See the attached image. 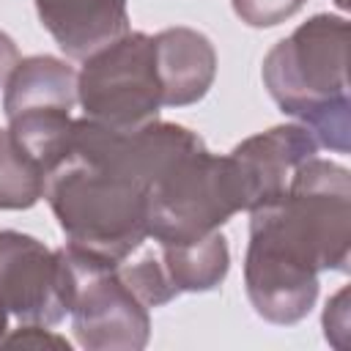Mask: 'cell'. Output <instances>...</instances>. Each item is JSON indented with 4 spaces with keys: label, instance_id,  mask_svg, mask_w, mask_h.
<instances>
[{
    "label": "cell",
    "instance_id": "obj_1",
    "mask_svg": "<svg viewBox=\"0 0 351 351\" xmlns=\"http://www.w3.org/2000/svg\"><path fill=\"white\" fill-rule=\"evenodd\" d=\"M200 143L197 132L159 118L129 132L74 118L66 156L44 184L66 247L110 266L129 261L148 239L154 184Z\"/></svg>",
    "mask_w": 351,
    "mask_h": 351
},
{
    "label": "cell",
    "instance_id": "obj_2",
    "mask_svg": "<svg viewBox=\"0 0 351 351\" xmlns=\"http://www.w3.org/2000/svg\"><path fill=\"white\" fill-rule=\"evenodd\" d=\"M348 258L351 173L315 154L280 197L250 211L247 299L269 324H299L318 299V274L348 271Z\"/></svg>",
    "mask_w": 351,
    "mask_h": 351
},
{
    "label": "cell",
    "instance_id": "obj_3",
    "mask_svg": "<svg viewBox=\"0 0 351 351\" xmlns=\"http://www.w3.org/2000/svg\"><path fill=\"white\" fill-rule=\"evenodd\" d=\"M263 85L274 104L296 118L318 145L351 151L348 19L315 14L263 58Z\"/></svg>",
    "mask_w": 351,
    "mask_h": 351
},
{
    "label": "cell",
    "instance_id": "obj_4",
    "mask_svg": "<svg viewBox=\"0 0 351 351\" xmlns=\"http://www.w3.org/2000/svg\"><path fill=\"white\" fill-rule=\"evenodd\" d=\"M247 211V192L230 154L217 156L203 143L181 154L154 184L148 239L156 244L197 241Z\"/></svg>",
    "mask_w": 351,
    "mask_h": 351
},
{
    "label": "cell",
    "instance_id": "obj_5",
    "mask_svg": "<svg viewBox=\"0 0 351 351\" xmlns=\"http://www.w3.org/2000/svg\"><path fill=\"white\" fill-rule=\"evenodd\" d=\"M77 101L85 118L121 132L156 121L165 104L154 66V36L129 30L88 55L77 74Z\"/></svg>",
    "mask_w": 351,
    "mask_h": 351
},
{
    "label": "cell",
    "instance_id": "obj_6",
    "mask_svg": "<svg viewBox=\"0 0 351 351\" xmlns=\"http://www.w3.org/2000/svg\"><path fill=\"white\" fill-rule=\"evenodd\" d=\"M69 277V315L74 337L88 351H140L151 337L148 307L126 285L118 266L93 261L71 247H60Z\"/></svg>",
    "mask_w": 351,
    "mask_h": 351
},
{
    "label": "cell",
    "instance_id": "obj_7",
    "mask_svg": "<svg viewBox=\"0 0 351 351\" xmlns=\"http://www.w3.org/2000/svg\"><path fill=\"white\" fill-rule=\"evenodd\" d=\"M71 277L63 250L44 241L0 230V302L19 324L55 326L69 315Z\"/></svg>",
    "mask_w": 351,
    "mask_h": 351
},
{
    "label": "cell",
    "instance_id": "obj_8",
    "mask_svg": "<svg viewBox=\"0 0 351 351\" xmlns=\"http://www.w3.org/2000/svg\"><path fill=\"white\" fill-rule=\"evenodd\" d=\"M315 154L318 143L302 123H280L241 140L230 151V159L236 162L247 192V211L280 197L293 170Z\"/></svg>",
    "mask_w": 351,
    "mask_h": 351
},
{
    "label": "cell",
    "instance_id": "obj_9",
    "mask_svg": "<svg viewBox=\"0 0 351 351\" xmlns=\"http://www.w3.org/2000/svg\"><path fill=\"white\" fill-rule=\"evenodd\" d=\"M154 66L165 107L200 101L217 77V52L208 36L192 27H167L154 36Z\"/></svg>",
    "mask_w": 351,
    "mask_h": 351
},
{
    "label": "cell",
    "instance_id": "obj_10",
    "mask_svg": "<svg viewBox=\"0 0 351 351\" xmlns=\"http://www.w3.org/2000/svg\"><path fill=\"white\" fill-rule=\"evenodd\" d=\"M41 25L77 60L129 33L126 0H36Z\"/></svg>",
    "mask_w": 351,
    "mask_h": 351
},
{
    "label": "cell",
    "instance_id": "obj_11",
    "mask_svg": "<svg viewBox=\"0 0 351 351\" xmlns=\"http://www.w3.org/2000/svg\"><path fill=\"white\" fill-rule=\"evenodd\" d=\"M5 118L25 112H71L77 104V71L52 55H30L16 63L3 88Z\"/></svg>",
    "mask_w": 351,
    "mask_h": 351
},
{
    "label": "cell",
    "instance_id": "obj_12",
    "mask_svg": "<svg viewBox=\"0 0 351 351\" xmlns=\"http://www.w3.org/2000/svg\"><path fill=\"white\" fill-rule=\"evenodd\" d=\"M162 269L176 293H203L222 285L230 269L228 241L219 230L184 244H156Z\"/></svg>",
    "mask_w": 351,
    "mask_h": 351
},
{
    "label": "cell",
    "instance_id": "obj_13",
    "mask_svg": "<svg viewBox=\"0 0 351 351\" xmlns=\"http://www.w3.org/2000/svg\"><path fill=\"white\" fill-rule=\"evenodd\" d=\"M47 176L16 145L8 129H0V208L22 211L44 197Z\"/></svg>",
    "mask_w": 351,
    "mask_h": 351
},
{
    "label": "cell",
    "instance_id": "obj_14",
    "mask_svg": "<svg viewBox=\"0 0 351 351\" xmlns=\"http://www.w3.org/2000/svg\"><path fill=\"white\" fill-rule=\"evenodd\" d=\"M118 271H121V277L126 280V285L137 293V299L148 310L151 307H162V304H167V302H173L178 296L176 288L170 285V280H167V274H165L162 261H159L156 252H148V255H143L134 263L123 261L118 266Z\"/></svg>",
    "mask_w": 351,
    "mask_h": 351
},
{
    "label": "cell",
    "instance_id": "obj_15",
    "mask_svg": "<svg viewBox=\"0 0 351 351\" xmlns=\"http://www.w3.org/2000/svg\"><path fill=\"white\" fill-rule=\"evenodd\" d=\"M307 0H230L233 14L250 27H274L304 8Z\"/></svg>",
    "mask_w": 351,
    "mask_h": 351
},
{
    "label": "cell",
    "instance_id": "obj_16",
    "mask_svg": "<svg viewBox=\"0 0 351 351\" xmlns=\"http://www.w3.org/2000/svg\"><path fill=\"white\" fill-rule=\"evenodd\" d=\"M324 335L335 348L348 346V288H340L324 310Z\"/></svg>",
    "mask_w": 351,
    "mask_h": 351
},
{
    "label": "cell",
    "instance_id": "obj_17",
    "mask_svg": "<svg viewBox=\"0 0 351 351\" xmlns=\"http://www.w3.org/2000/svg\"><path fill=\"white\" fill-rule=\"evenodd\" d=\"M3 346H27V348H47V346H52V348H66L69 351V340L60 337V335H52L41 324H19L16 332L5 335Z\"/></svg>",
    "mask_w": 351,
    "mask_h": 351
},
{
    "label": "cell",
    "instance_id": "obj_18",
    "mask_svg": "<svg viewBox=\"0 0 351 351\" xmlns=\"http://www.w3.org/2000/svg\"><path fill=\"white\" fill-rule=\"evenodd\" d=\"M19 60H22V58H19V49H16V44H14V38L0 30V88H5L11 71L16 69Z\"/></svg>",
    "mask_w": 351,
    "mask_h": 351
},
{
    "label": "cell",
    "instance_id": "obj_19",
    "mask_svg": "<svg viewBox=\"0 0 351 351\" xmlns=\"http://www.w3.org/2000/svg\"><path fill=\"white\" fill-rule=\"evenodd\" d=\"M5 335H8V310H5L3 302H0V346H3Z\"/></svg>",
    "mask_w": 351,
    "mask_h": 351
},
{
    "label": "cell",
    "instance_id": "obj_20",
    "mask_svg": "<svg viewBox=\"0 0 351 351\" xmlns=\"http://www.w3.org/2000/svg\"><path fill=\"white\" fill-rule=\"evenodd\" d=\"M335 3H337V5H340V8H346V0H335Z\"/></svg>",
    "mask_w": 351,
    "mask_h": 351
}]
</instances>
